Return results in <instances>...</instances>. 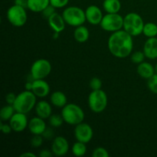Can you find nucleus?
Wrapping results in <instances>:
<instances>
[{
    "instance_id": "obj_18",
    "label": "nucleus",
    "mask_w": 157,
    "mask_h": 157,
    "mask_svg": "<svg viewBox=\"0 0 157 157\" xmlns=\"http://www.w3.org/2000/svg\"><path fill=\"white\" fill-rule=\"evenodd\" d=\"M35 113L37 116L42 119H48L52 114V108L51 104L46 101H40L35 107Z\"/></svg>"
},
{
    "instance_id": "obj_30",
    "label": "nucleus",
    "mask_w": 157,
    "mask_h": 157,
    "mask_svg": "<svg viewBox=\"0 0 157 157\" xmlns=\"http://www.w3.org/2000/svg\"><path fill=\"white\" fill-rule=\"evenodd\" d=\"M89 86L92 90H100L102 87V81L99 78L94 77L92 79H90V82H89Z\"/></svg>"
},
{
    "instance_id": "obj_6",
    "label": "nucleus",
    "mask_w": 157,
    "mask_h": 157,
    "mask_svg": "<svg viewBox=\"0 0 157 157\" xmlns=\"http://www.w3.org/2000/svg\"><path fill=\"white\" fill-rule=\"evenodd\" d=\"M108 103L107 95L103 90H92L88 96L89 108L94 113H99L106 109Z\"/></svg>"
},
{
    "instance_id": "obj_3",
    "label": "nucleus",
    "mask_w": 157,
    "mask_h": 157,
    "mask_svg": "<svg viewBox=\"0 0 157 157\" xmlns=\"http://www.w3.org/2000/svg\"><path fill=\"white\" fill-rule=\"evenodd\" d=\"M61 114L66 124L73 126L82 123L85 117L83 109L78 104L72 103L67 104L63 107Z\"/></svg>"
},
{
    "instance_id": "obj_17",
    "label": "nucleus",
    "mask_w": 157,
    "mask_h": 157,
    "mask_svg": "<svg viewBox=\"0 0 157 157\" xmlns=\"http://www.w3.org/2000/svg\"><path fill=\"white\" fill-rule=\"evenodd\" d=\"M146 58L153 60L157 58V38H149L144 45V51Z\"/></svg>"
},
{
    "instance_id": "obj_16",
    "label": "nucleus",
    "mask_w": 157,
    "mask_h": 157,
    "mask_svg": "<svg viewBox=\"0 0 157 157\" xmlns=\"http://www.w3.org/2000/svg\"><path fill=\"white\" fill-rule=\"evenodd\" d=\"M48 21V25L51 29L57 33L63 32L65 29V21H64L62 15H60L58 12H55L52 16L49 17Z\"/></svg>"
},
{
    "instance_id": "obj_41",
    "label": "nucleus",
    "mask_w": 157,
    "mask_h": 157,
    "mask_svg": "<svg viewBox=\"0 0 157 157\" xmlns=\"http://www.w3.org/2000/svg\"><path fill=\"white\" fill-rule=\"evenodd\" d=\"M35 154L31 153V152H25V153H22V154L20 156V157H35Z\"/></svg>"
},
{
    "instance_id": "obj_22",
    "label": "nucleus",
    "mask_w": 157,
    "mask_h": 157,
    "mask_svg": "<svg viewBox=\"0 0 157 157\" xmlns=\"http://www.w3.org/2000/svg\"><path fill=\"white\" fill-rule=\"evenodd\" d=\"M48 5L50 0H28L27 8L33 12H41Z\"/></svg>"
},
{
    "instance_id": "obj_2",
    "label": "nucleus",
    "mask_w": 157,
    "mask_h": 157,
    "mask_svg": "<svg viewBox=\"0 0 157 157\" xmlns=\"http://www.w3.org/2000/svg\"><path fill=\"white\" fill-rule=\"evenodd\" d=\"M36 99L37 97L32 90H25L17 95L13 107L16 112L26 114L35 108L37 104Z\"/></svg>"
},
{
    "instance_id": "obj_28",
    "label": "nucleus",
    "mask_w": 157,
    "mask_h": 157,
    "mask_svg": "<svg viewBox=\"0 0 157 157\" xmlns=\"http://www.w3.org/2000/svg\"><path fill=\"white\" fill-rule=\"evenodd\" d=\"M146 58V55L144 52H140V51H136V52L132 53L131 57H130V60L133 64H139L140 63L144 62V60Z\"/></svg>"
},
{
    "instance_id": "obj_29",
    "label": "nucleus",
    "mask_w": 157,
    "mask_h": 157,
    "mask_svg": "<svg viewBox=\"0 0 157 157\" xmlns=\"http://www.w3.org/2000/svg\"><path fill=\"white\" fill-rule=\"evenodd\" d=\"M147 87L149 90L155 94H157V75L155 74L147 81Z\"/></svg>"
},
{
    "instance_id": "obj_21",
    "label": "nucleus",
    "mask_w": 157,
    "mask_h": 157,
    "mask_svg": "<svg viewBox=\"0 0 157 157\" xmlns=\"http://www.w3.org/2000/svg\"><path fill=\"white\" fill-rule=\"evenodd\" d=\"M90 32L86 26L80 25L76 27L74 31V38L75 41L79 43H84L89 39Z\"/></svg>"
},
{
    "instance_id": "obj_38",
    "label": "nucleus",
    "mask_w": 157,
    "mask_h": 157,
    "mask_svg": "<svg viewBox=\"0 0 157 157\" xmlns=\"http://www.w3.org/2000/svg\"><path fill=\"white\" fill-rule=\"evenodd\" d=\"M52 156H54V154L52 150H49L48 149H44V150H41L39 153L40 157H52Z\"/></svg>"
},
{
    "instance_id": "obj_36",
    "label": "nucleus",
    "mask_w": 157,
    "mask_h": 157,
    "mask_svg": "<svg viewBox=\"0 0 157 157\" xmlns=\"http://www.w3.org/2000/svg\"><path fill=\"white\" fill-rule=\"evenodd\" d=\"M42 136L44 137V139L48 140H52L55 138V133H54L53 130L52 128H46L45 130L44 131V133H42Z\"/></svg>"
},
{
    "instance_id": "obj_5",
    "label": "nucleus",
    "mask_w": 157,
    "mask_h": 157,
    "mask_svg": "<svg viewBox=\"0 0 157 157\" xmlns=\"http://www.w3.org/2000/svg\"><path fill=\"white\" fill-rule=\"evenodd\" d=\"M62 16L66 24L73 27L82 25L85 22V11L78 6H69L62 12Z\"/></svg>"
},
{
    "instance_id": "obj_19",
    "label": "nucleus",
    "mask_w": 157,
    "mask_h": 157,
    "mask_svg": "<svg viewBox=\"0 0 157 157\" xmlns=\"http://www.w3.org/2000/svg\"><path fill=\"white\" fill-rule=\"evenodd\" d=\"M136 71H137L138 75L141 78L147 80H148L153 75H155L154 67L150 62H145V61H144V62L139 64L137 66Z\"/></svg>"
},
{
    "instance_id": "obj_15",
    "label": "nucleus",
    "mask_w": 157,
    "mask_h": 157,
    "mask_svg": "<svg viewBox=\"0 0 157 157\" xmlns=\"http://www.w3.org/2000/svg\"><path fill=\"white\" fill-rule=\"evenodd\" d=\"M28 128L33 135H41L47 128V126L44 119L37 116L29 121Z\"/></svg>"
},
{
    "instance_id": "obj_35",
    "label": "nucleus",
    "mask_w": 157,
    "mask_h": 157,
    "mask_svg": "<svg viewBox=\"0 0 157 157\" xmlns=\"http://www.w3.org/2000/svg\"><path fill=\"white\" fill-rule=\"evenodd\" d=\"M0 129H1L2 132L4 134H9V133H12V127L10 126V124H4L3 121H1V124H0Z\"/></svg>"
},
{
    "instance_id": "obj_32",
    "label": "nucleus",
    "mask_w": 157,
    "mask_h": 157,
    "mask_svg": "<svg viewBox=\"0 0 157 157\" xmlns=\"http://www.w3.org/2000/svg\"><path fill=\"white\" fill-rule=\"evenodd\" d=\"M92 156L93 157H108L109 153L105 148L104 147H97L94 150L92 153Z\"/></svg>"
},
{
    "instance_id": "obj_11",
    "label": "nucleus",
    "mask_w": 157,
    "mask_h": 157,
    "mask_svg": "<svg viewBox=\"0 0 157 157\" xmlns=\"http://www.w3.org/2000/svg\"><path fill=\"white\" fill-rule=\"evenodd\" d=\"M9 121L12 130L16 133L24 131L29 125V120L25 113L19 112H15Z\"/></svg>"
},
{
    "instance_id": "obj_9",
    "label": "nucleus",
    "mask_w": 157,
    "mask_h": 157,
    "mask_svg": "<svg viewBox=\"0 0 157 157\" xmlns=\"http://www.w3.org/2000/svg\"><path fill=\"white\" fill-rule=\"evenodd\" d=\"M52 64L47 59L40 58L34 61L31 66L30 72L32 79H44L52 72Z\"/></svg>"
},
{
    "instance_id": "obj_24",
    "label": "nucleus",
    "mask_w": 157,
    "mask_h": 157,
    "mask_svg": "<svg viewBox=\"0 0 157 157\" xmlns=\"http://www.w3.org/2000/svg\"><path fill=\"white\" fill-rule=\"evenodd\" d=\"M15 112L16 111H15L13 105L7 104V105L2 107V108L0 110V119L3 122L9 121Z\"/></svg>"
},
{
    "instance_id": "obj_4",
    "label": "nucleus",
    "mask_w": 157,
    "mask_h": 157,
    "mask_svg": "<svg viewBox=\"0 0 157 157\" xmlns=\"http://www.w3.org/2000/svg\"><path fill=\"white\" fill-rule=\"evenodd\" d=\"M144 25L145 23L142 17L136 12H130L124 17L123 29L133 37L143 34Z\"/></svg>"
},
{
    "instance_id": "obj_1",
    "label": "nucleus",
    "mask_w": 157,
    "mask_h": 157,
    "mask_svg": "<svg viewBox=\"0 0 157 157\" xmlns=\"http://www.w3.org/2000/svg\"><path fill=\"white\" fill-rule=\"evenodd\" d=\"M107 47L110 54L116 58H127L133 52V36L123 29L113 32L108 38Z\"/></svg>"
},
{
    "instance_id": "obj_25",
    "label": "nucleus",
    "mask_w": 157,
    "mask_h": 157,
    "mask_svg": "<svg viewBox=\"0 0 157 157\" xmlns=\"http://www.w3.org/2000/svg\"><path fill=\"white\" fill-rule=\"evenodd\" d=\"M71 152L75 156H84L87 153V147L86 144L80 141H77L73 144L71 147Z\"/></svg>"
},
{
    "instance_id": "obj_40",
    "label": "nucleus",
    "mask_w": 157,
    "mask_h": 157,
    "mask_svg": "<svg viewBox=\"0 0 157 157\" xmlns=\"http://www.w3.org/2000/svg\"><path fill=\"white\" fill-rule=\"evenodd\" d=\"M32 84H33V81H28L25 85V90H32Z\"/></svg>"
},
{
    "instance_id": "obj_10",
    "label": "nucleus",
    "mask_w": 157,
    "mask_h": 157,
    "mask_svg": "<svg viewBox=\"0 0 157 157\" xmlns=\"http://www.w3.org/2000/svg\"><path fill=\"white\" fill-rule=\"evenodd\" d=\"M74 133L77 141H80L86 144L91 140L94 136L93 129L90 124L84 122L75 126Z\"/></svg>"
},
{
    "instance_id": "obj_23",
    "label": "nucleus",
    "mask_w": 157,
    "mask_h": 157,
    "mask_svg": "<svg viewBox=\"0 0 157 157\" xmlns=\"http://www.w3.org/2000/svg\"><path fill=\"white\" fill-rule=\"evenodd\" d=\"M103 8L107 13H118L121 9L120 0H104Z\"/></svg>"
},
{
    "instance_id": "obj_20",
    "label": "nucleus",
    "mask_w": 157,
    "mask_h": 157,
    "mask_svg": "<svg viewBox=\"0 0 157 157\" xmlns=\"http://www.w3.org/2000/svg\"><path fill=\"white\" fill-rule=\"evenodd\" d=\"M50 101L52 104L58 108H63L67 104V98L63 92L55 91L51 94Z\"/></svg>"
},
{
    "instance_id": "obj_34",
    "label": "nucleus",
    "mask_w": 157,
    "mask_h": 157,
    "mask_svg": "<svg viewBox=\"0 0 157 157\" xmlns=\"http://www.w3.org/2000/svg\"><path fill=\"white\" fill-rule=\"evenodd\" d=\"M69 0H50V4L55 9H61L68 4Z\"/></svg>"
},
{
    "instance_id": "obj_26",
    "label": "nucleus",
    "mask_w": 157,
    "mask_h": 157,
    "mask_svg": "<svg viewBox=\"0 0 157 157\" xmlns=\"http://www.w3.org/2000/svg\"><path fill=\"white\" fill-rule=\"evenodd\" d=\"M143 34L147 38H154L157 36V25L153 22H147L144 25Z\"/></svg>"
},
{
    "instance_id": "obj_42",
    "label": "nucleus",
    "mask_w": 157,
    "mask_h": 157,
    "mask_svg": "<svg viewBox=\"0 0 157 157\" xmlns=\"http://www.w3.org/2000/svg\"><path fill=\"white\" fill-rule=\"evenodd\" d=\"M154 69H155V74L157 75V63L156 64V65L154 66Z\"/></svg>"
},
{
    "instance_id": "obj_39",
    "label": "nucleus",
    "mask_w": 157,
    "mask_h": 157,
    "mask_svg": "<svg viewBox=\"0 0 157 157\" xmlns=\"http://www.w3.org/2000/svg\"><path fill=\"white\" fill-rule=\"evenodd\" d=\"M27 3L28 0H15V4L23 6L25 8H27Z\"/></svg>"
},
{
    "instance_id": "obj_14",
    "label": "nucleus",
    "mask_w": 157,
    "mask_h": 157,
    "mask_svg": "<svg viewBox=\"0 0 157 157\" xmlns=\"http://www.w3.org/2000/svg\"><path fill=\"white\" fill-rule=\"evenodd\" d=\"M32 91L37 98H46L50 93V86L44 79L33 80Z\"/></svg>"
},
{
    "instance_id": "obj_33",
    "label": "nucleus",
    "mask_w": 157,
    "mask_h": 157,
    "mask_svg": "<svg viewBox=\"0 0 157 157\" xmlns=\"http://www.w3.org/2000/svg\"><path fill=\"white\" fill-rule=\"evenodd\" d=\"M55 9H55L53 6H52V5L50 4V5H48V6L47 7H46L45 9H44V10L41 12V13L44 18L48 19L49 17L52 16V15H53L55 12H55Z\"/></svg>"
},
{
    "instance_id": "obj_37",
    "label": "nucleus",
    "mask_w": 157,
    "mask_h": 157,
    "mask_svg": "<svg viewBox=\"0 0 157 157\" xmlns=\"http://www.w3.org/2000/svg\"><path fill=\"white\" fill-rule=\"evenodd\" d=\"M16 96L14 93H9L6 95V101L7 104H11L13 105L14 102H15V99H16Z\"/></svg>"
},
{
    "instance_id": "obj_12",
    "label": "nucleus",
    "mask_w": 157,
    "mask_h": 157,
    "mask_svg": "<svg viewBox=\"0 0 157 157\" xmlns=\"http://www.w3.org/2000/svg\"><path fill=\"white\" fill-rule=\"evenodd\" d=\"M69 150V143L65 137L61 136H55L52 144V151L54 156H63Z\"/></svg>"
},
{
    "instance_id": "obj_13",
    "label": "nucleus",
    "mask_w": 157,
    "mask_h": 157,
    "mask_svg": "<svg viewBox=\"0 0 157 157\" xmlns=\"http://www.w3.org/2000/svg\"><path fill=\"white\" fill-rule=\"evenodd\" d=\"M85 15L87 22L90 23V25H93L101 24V20L104 17L101 9L98 6H94V5L88 6L86 9Z\"/></svg>"
},
{
    "instance_id": "obj_7",
    "label": "nucleus",
    "mask_w": 157,
    "mask_h": 157,
    "mask_svg": "<svg viewBox=\"0 0 157 157\" xmlns=\"http://www.w3.org/2000/svg\"><path fill=\"white\" fill-rule=\"evenodd\" d=\"M6 16L8 21L15 27H21L25 25L28 19L25 8L16 4L9 8Z\"/></svg>"
},
{
    "instance_id": "obj_8",
    "label": "nucleus",
    "mask_w": 157,
    "mask_h": 157,
    "mask_svg": "<svg viewBox=\"0 0 157 157\" xmlns=\"http://www.w3.org/2000/svg\"><path fill=\"white\" fill-rule=\"evenodd\" d=\"M100 25L103 30L113 33L124 28V18L119 13H107L104 15Z\"/></svg>"
},
{
    "instance_id": "obj_31",
    "label": "nucleus",
    "mask_w": 157,
    "mask_h": 157,
    "mask_svg": "<svg viewBox=\"0 0 157 157\" xmlns=\"http://www.w3.org/2000/svg\"><path fill=\"white\" fill-rule=\"evenodd\" d=\"M44 142V137L42 135H34L32 139L31 140V145L34 148H38L41 147Z\"/></svg>"
},
{
    "instance_id": "obj_27",
    "label": "nucleus",
    "mask_w": 157,
    "mask_h": 157,
    "mask_svg": "<svg viewBox=\"0 0 157 157\" xmlns=\"http://www.w3.org/2000/svg\"><path fill=\"white\" fill-rule=\"evenodd\" d=\"M48 122L51 127H54V128H58L62 125L64 121L61 114H52L48 118Z\"/></svg>"
}]
</instances>
